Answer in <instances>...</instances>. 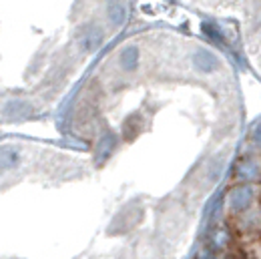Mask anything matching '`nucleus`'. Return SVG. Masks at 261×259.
Here are the masks:
<instances>
[{
	"instance_id": "nucleus-1",
	"label": "nucleus",
	"mask_w": 261,
	"mask_h": 259,
	"mask_svg": "<svg viewBox=\"0 0 261 259\" xmlns=\"http://www.w3.org/2000/svg\"><path fill=\"white\" fill-rule=\"evenodd\" d=\"M0 259H149L109 163L61 139H0Z\"/></svg>"
}]
</instances>
